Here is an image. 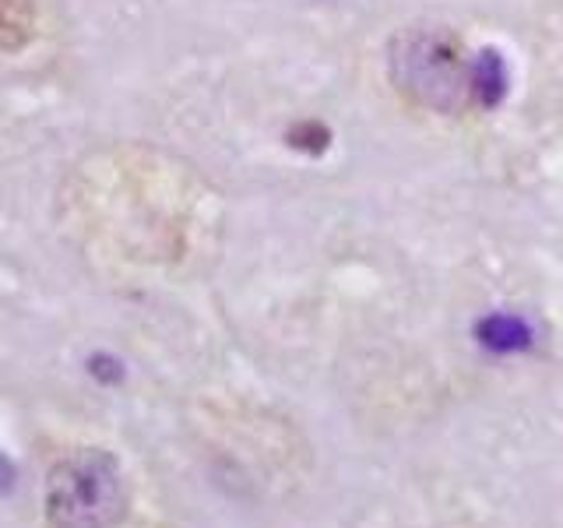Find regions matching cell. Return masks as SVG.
Listing matches in <instances>:
<instances>
[{"label": "cell", "mask_w": 563, "mask_h": 528, "mask_svg": "<svg viewBox=\"0 0 563 528\" xmlns=\"http://www.w3.org/2000/svg\"><path fill=\"white\" fill-rule=\"evenodd\" d=\"M208 198L205 184L152 145H110L70 166L60 201L85 233L173 251L190 233V211Z\"/></svg>", "instance_id": "1"}, {"label": "cell", "mask_w": 563, "mask_h": 528, "mask_svg": "<svg viewBox=\"0 0 563 528\" xmlns=\"http://www.w3.org/2000/svg\"><path fill=\"white\" fill-rule=\"evenodd\" d=\"M387 78L395 92L427 113L462 117L472 110V57L457 35L437 25H409L387 43Z\"/></svg>", "instance_id": "2"}, {"label": "cell", "mask_w": 563, "mask_h": 528, "mask_svg": "<svg viewBox=\"0 0 563 528\" xmlns=\"http://www.w3.org/2000/svg\"><path fill=\"white\" fill-rule=\"evenodd\" d=\"M128 515V483L110 451H67L46 480L49 528H117Z\"/></svg>", "instance_id": "3"}, {"label": "cell", "mask_w": 563, "mask_h": 528, "mask_svg": "<svg viewBox=\"0 0 563 528\" xmlns=\"http://www.w3.org/2000/svg\"><path fill=\"white\" fill-rule=\"evenodd\" d=\"M507 92V67L500 53L483 50L479 57H472V106L493 110Z\"/></svg>", "instance_id": "4"}, {"label": "cell", "mask_w": 563, "mask_h": 528, "mask_svg": "<svg viewBox=\"0 0 563 528\" xmlns=\"http://www.w3.org/2000/svg\"><path fill=\"white\" fill-rule=\"evenodd\" d=\"M35 40L32 0H0V57L25 50Z\"/></svg>", "instance_id": "5"}, {"label": "cell", "mask_w": 563, "mask_h": 528, "mask_svg": "<svg viewBox=\"0 0 563 528\" xmlns=\"http://www.w3.org/2000/svg\"><path fill=\"white\" fill-rule=\"evenodd\" d=\"M475 334H479V342L493 352H521L532 342V331H528V324L515 314H489Z\"/></svg>", "instance_id": "6"}, {"label": "cell", "mask_w": 563, "mask_h": 528, "mask_svg": "<svg viewBox=\"0 0 563 528\" xmlns=\"http://www.w3.org/2000/svg\"><path fill=\"white\" fill-rule=\"evenodd\" d=\"M328 141H331V131L324 128V123H317V120H303V123H296V128L289 131V145L313 152V155L324 152Z\"/></svg>", "instance_id": "7"}]
</instances>
